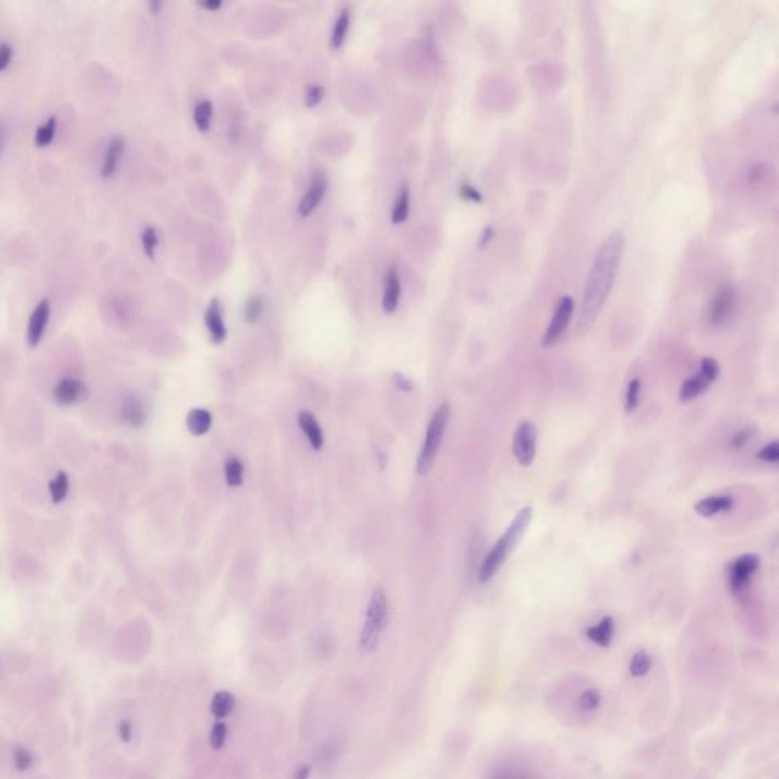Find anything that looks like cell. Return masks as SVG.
Here are the masks:
<instances>
[{"instance_id": "f1b7e54d", "label": "cell", "mask_w": 779, "mask_h": 779, "mask_svg": "<svg viewBox=\"0 0 779 779\" xmlns=\"http://www.w3.org/2000/svg\"><path fill=\"white\" fill-rule=\"evenodd\" d=\"M226 482L230 487H237L244 481V465L239 458L230 457L224 466Z\"/></svg>"}, {"instance_id": "7bdbcfd3", "label": "cell", "mask_w": 779, "mask_h": 779, "mask_svg": "<svg viewBox=\"0 0 779 779\" xmlns=\"http://www.w3.org/2000/svg\"><path fill=\"white\" fill-rule=\"evenodd\" d=\"M311 764H301L300 767L295 769L294 771V779H309V775H311Z\"/></svg>"}, {"instance_id": "d4e9b609", "label": "cell", "mask_w": 779, "mask_h": 779, "mask_svg": "<svg viewBox=\"0 0 779 779\" xmlns=\"http://www.w3.org/2000/svg\"><path fill=\"white\" fill-rule=\"evenodd\" d=\"M349 25H350V12L349 10H343L340 12V16L335 20V25H334V30H332V35H330V47L332 49H340L343 46V43L345 40V35H348L349 31Z\"/></svg>"}, {"instance_id": "7402d4cb", "label": "cell", "mask_w": 779, "mask_h": 779, "mask_svg": "<svg viewBox=\"0 0 779 779\" xmlns=\"http://www.w3.org/2000/svg\"><path fill=\"white\" fill-rule=\"evenodd\" d=\"M489 779H536L530 769L525 766H519V764H502L498 766Z\"/></svg>"}, {"instance_id": "4fadbf2b", "label": "cell", "mask_w": 779, "mask_h": 779, "mask_svg": "<svg viewBox=\"0 0 779 779\" xmlns=\"http://www.w3.org/2000/svg\"><path fill=\"white\" fill-rule=\"evenodd\" d=\"M204 321H206V328L209 330V335H211V341L213 344L224 343L227 338V329L224 320H222L221 305L218 299H213L211 301V305H209L204 315Z\"/></svg>"}, {"instance_id": "1f68e13d", "label": "cell", "mask_w": 779, "mask_h": 779, "mask_svg": "<svg viewBox=\"0 0 779 779\" xmlns=\"http://www.w3.org/2000/svg\"><path fill=\"white\" fill-rule=\"evenodd\" d=\"M227 734H228V727L227 723L222 720H218L216 723L212 726V731L211 735H209V743H211V747L213 750H221L226 745V740H227Z\"/></svg>"}, {"instance_id": "f546056e", "label": "cell", "mask_w": 779, "mask_h": 779, "mask_svg": "<svg viewBox=\"0 0 779 779\" xmlns=\"http://www.w3.org/2000/svg\"><path fill=\"white\" fill-rule=\"evenodd\" d=\"M55 127H56L55 118H50L45 122V124L40 125L37 133H35V145L39 148L49 147L55 137Z\"/></svg>"}, {"instance_id": "836d02e7", "label": "cell", "mask_w": 779, "mask_h": 779, "mask_svg": "<svg viewBox=\"0 0 779 779\" xmlns=\"http://www.w3.org/2000/svg\"><path fill=\"white\" fill-rule=\"evenodd\" d=\"M142 247H143V251H145V255L149 259H154L156 250L158 247V236H157L156 228L147 227L145 230H143V232H142Z\"/></svg>"}, {"instance_id": "8fae6325", "label": "cell", "mask_w": 779, "mask_h": 779, "mask_svg": "<svg viewBox=\"0 0 779 779\" xmlns=\"http://www.w3.org/2000/svg\"><path fill=\"white\" fill-rule=\"evenodd\" d=\"M735 303H737V294H735L734 288L729 285L721 288L711 303L709 319L714 326H721L731 319Z\"/></svg>"}, {"instance_id": "74e56055", "label": "cell", "mask_w": 779, "mask_h": 779, "mask_svg": "<svg viewBox=\"0 0 779 779\" xmlns=\"http://www.w3.org/2000/svg\"><path fill=\"white\" fill-rule=\"evenodd\" d=\"M750 438H752V431H750V429L737 431L732 436V438L729 440V446L732 449H741L749 443Z\"/></svg>"}, {"instance_id": "4dcf8cb0", "label": "cell", "mask_w": 779, "mask_h": 779, "mask_svg": "<svg viewBox=\"0 0 779 779\" xmlns=\"http://www.w3.org/2000/svg\"><path fill=\"white\" fill-rule=\"evenodd\" d=\"M12 766L19 771H26L34 766V755L30 749L17 746L12 752Z\"/></svg>"}, {"instance_id": "ba28073f", "label": "cell", "mask_w": 779, "mask_h": 779, "mask_svg": "<svg viewBox=\"0 0 779 779\" xmlns=\"http://www.w3.org/2000/svg\"><path fill=\"white\" fill-rule=\"evenodd\" d=\"M573 312H574V300L571 297H568V295H564V297L557 301L553 320L550 323V326H548L545 330V335L542 338L544 348H551V345H554L560 340V337L565 334V330L569 326Z\"/></svg>"}, {"instance_id": "d6986e66", "label": "cell", "mask_w": 779, "mask_h": 779, "mask_svg": "<svg viewBox=\"0 0 779 779\" xmlns=\"http://www.w3.org/2000/svg\"><path fill=\"white\" fill-rule=\"evenodd\" d=\"M124 148H125V140L119 136L113 137L111 142L108 143L105 156H104L103 172H100L104 178H110L114 174V172H116L120 157H122V154H124Z\"/></svg>"}, {"instance_id": "b9f144b4", "label": "cell", "mask_w": 779, "mask_h": 779, "mask_svg": "<svg viewBox=\"0 0 779 779\" xmlns=\"http://www.w3.org/2000/svg\"><path fill=\"white\" fill-rule=\"evenodd\" d=\"M12 58V47L8 43H0V72L10 66Z\"/></svg>"}, {"instance_id": "6da1fadb", "label": "cell", "mask_w": 779, "mask_h": 779, "mask_svg": "<svg viewBox=\"0 0 779 779\" xmlns=\"http://www.w3.org/2000/svg\"><path fill=\"white\" fill-rule=\"evenodd\" d=\"M623 250L624 236L621 232H615L609 237H606L600 251L597 253L581 300L579 314L580 334H584V332L590 329L597 315L600 314L606 299L609 297L618 271V265L621 262Z\"/></svg>"}, {"instance_id": "3957f363", "label": "cell", "mask_w": 779, "mask_h": 779, "mask_svg": "<svg viewBox=\"0 0 779 779\" xmlns=\"http://www.w3.org/2000/svg\"><path fill=\"white\" fill-rule=\"evenodd\" d=\"M388 621V601L382 589H374L367 606L363 630L359 634L358 647L364 654H370L376 650L382 633Z\"/></svg>"}, {"instance_id": "cb8c5ba5", "label": "cell", "mask_w": 779, "mask_h": 779, "mask_svg": "<svg viewBox=\"0 0 779 779\" xmlns=\"http://www.w3.org/2000/svg\"><path fill=\"white\" fill-rule=\"evenodd\" d=\"M653 668V658L647 650H638L629 661V673L633 677H644Z\"/></svg>"}, {"instance_id": "52a82bcc", "label": "cell", "mask_w": 779, "mask_h": 779, "mask_svg": "<svg viewBox=\"0 0 779 779\" xmlns=\"http://www.w3.org/2000/svg\"><path fill=\"white\" fill-rule=\"evenodd\" d=\"M537 451V429L531 422H522L513 437V453L517 463L529 467L536 458Z\"/></svg>"}, {"instance_id": "7c38bea8", "label": "cell", "mask_w": 779, "mask_h": 779, "mask_svg": "<svg viewBox=\"0 0 779 779\" xmlns=\"http://www.w3.org/2000/svg\"><path fill=\"white\" fill-rule=\"evenodd\" d=\"M49 317H50V303L49 300L45 299L34 308V311L30 317V323H28L26 341L31 348H35V345L41 341L49 323Z\"/></svg>"}, {"instance_id": "603a6c76", "label": "cell", "mask_w": 779, "mask_h": 779, "mask_svg": "<svg viewBox=\"0 0 779 779\" xmlns=\"http://www.w3.org/2000/svg\"><path fill=\"white\" fill-rule=\"evenodd\" d=\"M603 703L601 692L594 687H589L581 691L579 697H577V708L584 714H594L597 709H600Z\"/></svg>"}, {"instance_id": "4316f807", "label": "cell", "mask_w": 779, "mask_h": 779, "mask_svg": "<svg viewBox=\"0 0 779 779\" xmlns=\"http://www.w3.org/2000/svg\"><path fill=\"white\" fill-rule=\"evenodd\" d=\"M69 487L70 482L67 473L63 471L56 473V477L52 481H49V495L52 498V502L60 504L66 500V496L69 493Z\"/></svg>"}, {"instance_id": "e0dca14e", "label": "cell", "mask_w": 779, "mask_h": 779, "mask_svg": "<svg viewBox=\"0 0 779 779\" xmlns=\"http://www.w3.org/2000/svg\"><path fill=\"white\" fill-rule=\"evenodd\" d=\"M299 427L301 428L303 434H305V437L308 438L311 448L315 451H320L324 443V436L319 420L315 419V416L312 413H309V411H303V413H300L299 416Z\"/></svg>"}, {"instance_id": "9a60e30c", "label": "cell", "mask_w": 779, "mask_h": 779, "mask_svg": "<svg viewBox=\"0 0 779 779\" xmlns=\"http://www.w3.org/2000/svg\"><path fill=\"white\" fill-rule=\"evenodd\" d=\"M586 637L590 643L598 647H610L615 637V621L612 617H603L597 624L588 627Z\"/></svg>"}, {"instance_id": "ab89813d", "label": "cell", "mask_w": 779, "mask_h": 779, "mask_svg": "<svg viewBox=\"0 0 779 779\" xmlns=\"http://www.w3.org/2000/svg\"><path fill=\"white\" fill-rule=\"evenodd\" d=\"M393 384H394L396 388L401 390V392H403V393L413 392V388H414L413 381L408 379L407 376H403L402 373H394L393 374Z\"/></svg>"}, {"instance_id": "484cf974", "label": "cell", "mask_w": 779, "mask_h": 779, "mask_svg": "<svg viewBox=\"0 0 779 779\" xmlns=\"http://www.w3.org/2000/svg\"><path fill=\"white\" fill-rule=\"evenodd\" d=\"M212 116H213V107L211 100H200V103L195 105V110H193V120H195V125H197L198 131L201 133H207L209 128H211V122H212Z\"/></svg>"}, {"instance_id": "d590c367", "label": "cell", "mask_w": 779, "mask_h": 779, "mask_svg": "<svg viewBox=\"0 0 779 779\" xmlns=\"http://www.w3.org/2000/svg\"><path fill=\"white\" fill-rule=\"evenodd\" d=\"M756 458L764 461V463H778L779 460V443L776 442H771L766 446H762V448L756 453Z\"/></svg>"}, {"instance_id": "2e32d148", "label": "cell", "mask_w": 779, "mask_h": 779, "mask_svg": "<svg viewBox=\"0 0 779 779\" xmlns=\"http://www.w3.org/2000/svg\"><path fill=\"white\" fill-rule=\"evenodd\" d=\"M734 507V498L732 496H727V495H720V496H708V498H703L698 502H696L694 506V511L698 516H703V517H711V516H716L718 513H725V511H729Z\"/></svg>"}, {"instance_id": "7a4b0ae2", "label": "cell", "mask_w": 779, "mask_h": 779, "mask_svg": "<svg viewBox=\"0 0 779 779\" xmlns=\"http://www.w3.org/2000/svg\"><path fill=\"white\" fill-rule=\"evenodd\" d=\"M531 519H533L531 507H524L517 511L513 522L507 526L504 535L496 540L495 545L492 546V550L486 554L484 560H482L478 573V581L481 584L487 583L498 571H500V568L504 565V562L507 560L509 554L515 550V546L519 544V540L524 537L526 529H529L531 524Z\"/></svg>"}, {"instance_id": "83f0119b", "label": "cell", "mask_w": 779, "mask_h": 779, "mask_svg": "<svg viewBox=\"0 0 779 779\" xmlns=\"http://www.w3.org/2000/svg\"><path fill=\"white\" fill-rule=\"evenodd\" d=\"M408 213H409V189L407 186H403L393 207L392 222L393 224H402V222L407 221Z\"/></svg>"}, {"instance_id": "f6af8a7d", "label": "cell", "mask_w": 779, "mask_h": 779, "mask_svg": "<svg viewBox=\"0 0 779 779\" xmlns=\"http://www.w3.org/2000/svg\"><path fill=\"white\" fill-rule=\"evenodd\" d=\"M492 236H493V230H492V228H486V230H484V233H482L481 247H484V245H486V244H489V242H490V239H492Z\"/></svg>"}, {"instance_id": "30bf717a", "label": "cell", "mask_w": 779, "mask_h": 779, "mask_svg": "<svg viewBox=\"0 0 779 779\" xmlns=\"http://www.w3.org/2000/svg\"><path fill=\"white\" fill-rule=\"evenodd\" d=\"M328 177L324 172H315V175L312 177V182L311 186L308 187L306 193L303 195V198L299 204V215L301 218H306V216L311 215L317 207L320 206V203L324 198V195L328 192Z\"/></svg>"}, {"instance_id": "277c9868", "label": "cell", "mask_w": 779, "mask_h": 779, "mask_svg": "<svg viewBox=\"0 0 779 779\" xmlns=\"http://www.w3.org/2000/svg\"><path fill=\"white\" fill-rule=\"evenodd\" d=\"M449 417H451V407L449 403L446 402L442 403V405L436 409V413L432 414L427 428V434H425L422 449L419 452V457H417L416 471L419 475H427L431 471V467L434 466L440 446H442L443 442L446 428H448Z\"/></svg>"}, {"instance_id": "ac0fdd59", "label": "cell", "mask_w": 779, "mask_h": 779, "mask_svg": "<svg viewBox=\"0 0 779 779\" xmlns=\"http://www.w3.org/2000/svg\"><path fill=\"white\" fill-rule=\"evenodd\" d=\"M120 416L122 420L128 425H131L134 428L142 427L147 420L145 407H143L142 401L139 398H136V396H128V398L124 401L120 408Z\"/></svg>"}, {"instance_id": "44dd1931", "label": "cell", "mask_w": 779, "mask_h": 779, "mask_svg": "<svg viewBox=\"0 0 779 779\" xmlns=\"http://www.w3.org/2000/svg\"><path fill=\"white\" fill-rule=\"evenodd\" d=\"M235 705H236V698L232 692L222 690L215 692V696L212 697L211 712L216 720H224L233 712Z\"/></svg>"}, {"instance_id": "bcb514c9", "label": "cell", "mask_w": 779, "mask_h": 779, "mask_svg": "<svg viewBox=\"0 0 779 779\" xmlns=\"http://www.w3.org/2000/svg\"><path fill=\"white\" fill-rule=\"evenodd\" d=\"M3 145H5V128L2 125V122H0V153H2Z\"/></svg>"}, {"instance_id": "5bb4252c", "label": "cell", "mask_w": 779, "mask_h": 779, "mask_svg": "<svg viewBox=\"0 0 779 779\" xmlns=\"http://www.w3.org/2000/svg\"><path fill=\"white\" fill-rule=\"evenodd\" d=\"M401 279L398 270L392 266L385 274V286H384V297H382V309L387 314H393L399 306L401 300Z\"/></svg>"}, {"instance_id": "5b68a950", "label": "cell", "mask_w": 779, "mask_h": 779, "mask_svg": "<svg viewBox=\"0 0 779 779\" xmlns=\"http://www.w3.org/2000/svg\"><path fill=\"white\" fill-rule=\"evenodd\" d=\"M718 374H720V367L717 364V361L709 356L703 358L701 363V369H698V373L696 376L683 381L679 392V399L682 402L694 401L712 385V382L718 378Z\"/></svg>"}, {"instance_id": "f35d334b", "label": "cell", "mask_w": 779, "mask_h": 779, "mask_svg": "<svg viewBox=\"0 0 779 779\" xmlns=\"http://www.w3.org/2000/svg\"><path fill=\"white\" fill-rule=\"evenodd\" d=\"M118 735L122 743L128 745L133 740V723L129 720H120L118 723Z\"/></svg>"}, {"instance_id": "d6a6232c", "label": "cell", "mask_w": 779, "mask_h": 779, "mask_svg": "<svg viewBox=\"0 0 779 779\" xmlns=\"http://www.w3.org/2000/svg\"><path fill=\"white\" fill-rule=\"evenodd\" d=\"M639 390H641V381L637 378L632 379L629 384H627L626 405H624L627 413H633V411L637 409L639 402Z\"/></svg>"}, {"instance_id": "ee69618b", "label": "cell", "mask_w": 779, "mask_h": 779, "mask_svg": "<svg viewBox=\"0 0 779 779\" xmlns=\"http://www.w3.org/2000/svg\"><path fill=\"white\" fill-rule=\"evenodd\" d=\"M221 2L220 0H207V2L200 3V6H203V8L209 10V11H216L218 8H221Z\"/></svg>"}, {"instance_id": "ffe728a7", "label": "cell", "mask_w": 779, "mask_h": 779, "mask_svg": "<svg viewBox=\"0 0 779 779\" xmlns=\"http://www.w3.org/2000/svg\"><path fill=\"white\" fill-rule=\"evenodd\" d=\"M212 414L204 408H193L186 417V427L193 436H204L212 428Z\"/></svg>"}, {"instance_id": "60d3db41", "label": "cell", "mask_w": 779, "mask_h": 779, "mask_svg": "<svg viewBox=\"0 0 779 779\" xmlns=\"http://www.w3.org/2000/svg\"><path fill=\"white\" fill-rule=\"evenodd\" d=\"M460 193H461V197H463L465 200L473 201V203H481V201H482L481 193H480V192H478L477 189H475V187H473V186L467 184V183L461 184V187H460Z\"/></svg>"}, {"instance_id": "8992f818", "label": "cell", "mask_w": 779, "mask_h": 779, "mask_svg": "<svg viewBox=\"0 0 779 779\" xmlns=\"http://www.w3.org/2000/svg\"><path fill=\"white\" fill-rule=\"evenodd\" d=\"M760 568V557L755 554H743L727 566V586L734 595H741L749 586L750 577Z\"/></svg>"}, {"instance_id": "9c48e42d", "label": "cell", "mask_w": 779, "mask_h": 779, "mask_svg": "<svg viewBox=\"0 0 779 779\" xmlns=\"http://www.w3.org/2000/svg\"><path fill=\"white\" fill-rule=\"evenodd\" d=\"M89 390L83 381L64 378L54 388V399L60 407H72L87 399Z\"/></svg>"}, {"instance_id": "e575fe53", "label": "cell", "mask_w": 779, "mask_h": 779, "mask_svg": "<svg viewBox=\"0 0 779 779\" xmlns=\"http://www.w3.org/2000/svg\"><path fill=\"white\" fill-rule=\"evenodd\" d=\"M264 300L261 297H251L245 305V320L248 323H256L264 314Z\"/></svg>"}, {"instance_id": "8d00e7d4", "label": "cell", "mask_w": 779, "mask_h": 779, "mask_svg": "<svg viewBox=\"0 0 779 779\" xmlns=\"http://www.w3.org/2000/svg\"><path fill=\"white\" fill-rule=\"evenodd\" d=\"M324 98V87L323 85L319 84H312V85H308L306 89V95H305V105L308 108H314L319 105Z\"/></svg>"}]
</instances>
